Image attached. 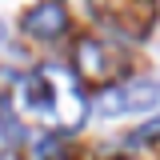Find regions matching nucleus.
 Segmentation results:
<instances>
[{"mask_svg":"<svg viewBox=\"0 0 160 160\" xmlns=\"http://www.w3.org/2000/svg\"><path fill=\"white\" fill-rule=\"evenodd\" d=\"M16 108L28 120L60 128V132L76 128L88 112L84 92H80V76L68 68H40L32 76H24L16 84Z\"/></svg>","mask_w":160,"mask_h":160,"instance_id":"nucleus-1","label":"nucleus"},{"mask_svg":"<svg viewBox=\"0 0 160 160\" xmlns=\"http://www.w3.org/2000/svg\"><path fill=\"white\" fill-rule=\"evenodd\" d=\"M160 104V80H132V84H116L96 96L100 116H128V112H148Z\"/></svg>","mask_w":160,"mask_h":160,"instance_id":"nucleus-2","label":"nucleus"},{"mask_svg":"<svg viewBox=\"0 0 160 160\" xmlns=\"http://www.w3.org/2000/svg\"><path fill=\"white\" fill-rule=\"evenodd\" d=\"M20 28L32 40H56V36L68 32V12H64L60 0H40L36 8H28L20 16Z\"/></svg>","mask_w":160,"mask_h":160,"instance_id":"nucleus-3","label":"nucleus"},{"mask_svg":"<svg viewBox=\"0 0 160 160\" xmlns=\"http://www.w3.org/2000/svg\"><path fill=\"white\" fill-rule=\"evenodd\" d=\"M116 64H112V48L108 44H100V40H84L76 48V76L84 80H108Z\"/></svg>","mask_w":160,"mask_h":160,"instance_id":"nucleus-4","label":"nucleus"},{"mask_svg":"<svg viewBox=\"0 0 160 160\" xmlns=\"http://www.w3.org/2000/svg\"><path fill=\"white\" fill-rule=\"evenodd\" d=\"M128 140H132V144H152V140H160V116H156V120H148L144 128H136Z\"/></svg>","mask_w":160,"mask_h":160,"instance_id":"nucleus-5","label":"nucleus"},{"mask_svg":"<svg viewBox=\"0 0 160 160\" xmlns=\"http://www.w3.org/2000/svg\"><path fill=\"white\" fill-rule=\"evenodd\" d=\"M4 36H8V32H4V24H0V44H4Z\"/></svg>","mask_w":160,"mask_h":160,"instance_id":"nucleus-6","label":"nucleus"}]
</instances>
